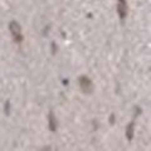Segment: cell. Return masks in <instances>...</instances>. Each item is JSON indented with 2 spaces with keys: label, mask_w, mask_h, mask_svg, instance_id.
Returning a JSON list of instances; mask_svg holds the SVG:
<instances>
[{
  "label": "cell",
  "mask_w": 151,
  "mask_h": 151,
  "mask_svg": "<svg viewBox=\"0 0 151 151\" xmlns=\"http://www.w3.org/2000/svg\"><path fill=\"white\" fill-rule=\"evenodd\" d=\"M135 135V122H130L129 125L126 126V137L129 141H132Z\"/></svg>",
  "instance_id": "277c9868"
},
{
  "label": "cell",
  "mask_w": 151,
  "mask_h": 151,
  "mask_svg": "<svg viewBox=\"0 0 151 151\" xmlns=\"http://www.w3.org/2000/svg\"><path fill=\"white\" fill-rule=\"evenodd\" d=\"M6 115H9V102H6Z\"/></svg>",
  "instance_id": "52a82bcc"
},
{
  "label": "cell",
  "mask_w": 151,
  "mask_h": 151,
  "mask_svg": "<svg viewBox=\"0 0 151 151\" xmlns=\"http://www.w3.org/2000/svg\"><path fill=\"white\" fill-rule=\"evenodd\" d=\"M78 83H79V87H81L83 93H86V94L93 93V89H94L93 82L87 77V76H81V77L78 78Z\"/></svg>",
  "instance_id": "7a4b0ae2"
},
{
  "label": "cell",
  "mask_w": 151,
  "mask_h": 151,
  "mask_svg": "<svg viewBox=\"0 0 151 151\" xmlns=\"http://www.w3.org/2000/svg\"><path fill=\"white\" fill-rule=\"evenodd\" d=\"M116 10L121 20H125V18L127 17V12H129V9H127V0H117Z\"/></svg>",
  "instance_id": "3957f363"
},
{
  "label": "cell",
  "mask_w": 151,
  "mask_h": 151,
  "mask_svg": "<svg viewBox=\"0 0 151 151\" xmlns=\"http://www.w3.org/2000/svg\"><path fill=\"white\" fill-rule=\"evenodd\" d=\"M9 29H10V33L13 35V40L15 42V43H22V42L24 40V37L22 34V27L19 25L18 22H15V20L10 22Z\"/></svg>",
  "instance_id": "6da1fadb"
},
{
  "label": "cell",
  "mask_w": 151,
  "mask_h": 151,
  "mask_svg": "<svg viewBox=\"0 0 151 151\" xmlns=\"http://www.w3.org/2000/svg\"><path fill=\"white\" fill-rule=\"evenodd\" d=\"M113 122H115V115H111V119H110V124L113 125Z\"/></svg>",
  "instance_id": "8992f818"
},
{
  "label": "cell",
  "mask_w": 151,
  "mask_h": 151,
  "mask_svg": "<svg viewBox=\"0 0 151 151\" xmlns=\"http://www.w3.org/2000/svg\"><path fill=\"white\" fill-rule=\"evenodd\" d=\"M48 122H49V130L52 132H54L57 130V121H55V116L53 112H49V116H48Z\"/></svg>",
  "instance_id": "5b68a950"
}]
</instances>
